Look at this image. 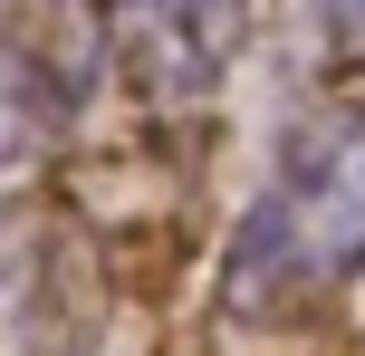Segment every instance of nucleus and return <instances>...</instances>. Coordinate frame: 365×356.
<instances>
[{
    "label": "nucleus",
    "mask_w": 365,
    "mask_h": 356,
    "mask_svg": "<svg viewBox=\"0 0 365 356\" xmlns=\"http://www.w3.org/2000/svg\"><path fill=\"white\" fill-rule=\"evenodd\" d=\"M365 280V106H317L279 135L221 250V318L279 327Z\"/></svg>",
    "instance_id": "1"
},
{
    "label": "nucleus",
    "mask_w": 365,
    "mask_h": 356,
    "mask_svg": "<svg viewBox=\"0 0 365 356\" xmlns=\"http://www.w3.org/2000/svg\"><path fill=\"white\" fill-rule=\"evenodd\" d=\"M115 58V19L87 0H10V154L38 164L87 116L96 68Z\"/></svg>",
    "instance_id": "2"
},
{
    "label": "nucleus",
    "mask_w": 365,
    "mask_h": 356,
    "mask_svg": "<svg viewBox=\"0 0 365 356\" xmlns=\"http://www.w3.org/2000/svg\"><path fill=\"white\" fill-rule=\"evenodd\" d=\"M240 10L250 0H106L115 68L145 87V106H202L240 58Z\"/></svg>",
    "instance_id": "3"
},
{
    "label": "nucleus",
    "mask_w": 365,
    "mask_h": 356,
    "mask_svg": "<svg viewBox=\"0 0 365 356\" xmlns=\"http://www.w3.org/2000/svg\"><path fill=\"white\" fill-rule=\"evenodd\" d=\"M308 10H317V29H327V49L365 58V0H308Z\"/></svg>",
    "instance_id": "4"
}]
</instances>
